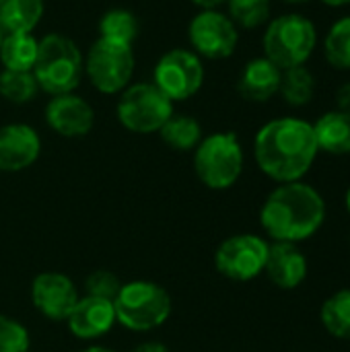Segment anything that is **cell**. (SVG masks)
<instances>
[{"label":"cell","mask_w":350,"mask_h":352,"mask_svg":"<svg viewBox=\"0 0 350 352\" xmlns=\"http://www.w3.org/2000/svg\"><path fill=\"white\" fill-rule=\"evenodd\" d=\"M264 272L274 287L293 291L307 278V258L297 243L274 241L268 245Z\"/></svg>","instance_id":"16"},{"label":"cell","mask_w":350,"mask_h":352,"mask_svg":"<svg viewBox=\"0 0 350 352\" xmlns=\"http://www.w3.org/2000/svg\"><path fill=\"white\" fill-rule=\"evenodd\" d=\"M192 52L206 60H225L233 56L239 43V29L229 14L219 8L200 10L188 25Z\"/></svg>","instance_id":"10"},{"label":"cell","mask_w":350,"mask_h":352,"mask_svg":"<svg viewBox=\"0 0 350 352\" xmlns=\"http://www.w3.org/2000/svg\"><path fill=\"white\" fill-rule=\"evenodd\" d=\"M130 352H169V349L161 342H142Z\"/></svg>","instance_id":"31"},{"label":"cell","mask_w":350,"mask_h":352,"mask_svg":"<svg viewBox=\"0 0 350 352\" xmlns=\"http://www.w3.org/2000/svg\"><path fill=\"white\" fill-rule=\"evenodd\" d=\"M314 126V134H316V142L318 148L328 153V155H350V116L340 111V109H332L328 113H324Z\"/></svg>","instance_id":"18"},{"label":"cell","mask_w":350,"mask_h":352,"mask_svg":"<svg viewBox=\"0 0 350 352\" xmlns=\"http://www.w3.org/2000/svg\"><path fill=\"white\" fill-rule=\"evenodd\" d=\"M153 82L173 103L188 101L204 85L202 58L186 47H173L165 52L155 64Z\"/></svg>","instance_id":"9"},{"label":"cell","mask_w":350,"mask_h":352,"mask_svg":"<svg viewBox=\"0 0 350 352\" xmlns=\"http://www.w3.org/2000/svg\"><path fill=\"white\" fill-rule=\"evenodd\" d=\"M326 223L324 196L305 182L278 184L260 208V225L272 241L301 243Z\"/></svg>","instance_id":"2"},{"label":"cell","mask_w":350,"mask_h":352,"mask_svg":"<svg viewBox=\"0 0 350 352\" xmlns=\"http://www.w3.org/2000/svg\"><path fill=\"white\" fill-rule=\"evenodd\" d=\"M43 10V0H0V27L4 33H33Z\"/></svg>","instance_id":"20"},{"label":"cell","mask_w":350,"mask_h":352,"mask_svg":"<svg viewBox=\"0 0 350 352\" xmlns=\"http://www.w3.org/2000/svg\"><path fill=\"white\" fill-rule=\"evenodd\" d=\"M318 45V29L311 19L289 12L268 23L262 47L264 56L281 70L303 66Z\"/></svg>","instance_id":"4"},{"label":"cell","mask_w":350,"mask_h":352,"mask_svg":"<svg viewBox=\"0 0 350 352\" xmlns=\"http://www.w3.org/2000/svg\"><path fill=\"white\" fill-rule=\"evenodd\" d=\"M196 6H200V10H208V8H219L221 4H225L227 0H192Z\"/></svg>","instance_id":"32"},{"label":"cell","mask_w":350,"mask_h":352,"mask_svg":"<svg viewBox=\"0 0 350 352\" xmlns=\"http://www.w3.org/2000/svg\"><path fill=\"white\" fill-rule=\"evenodd\" d=\"M116 322L132 332H151L163 326L171 316L169 293L151 280H132L122 285L113 299Z\"/></svg>","instance_id":"5"},{"label":"cell","mask_w":350,"mask_h":352,"mask_svg":"<svg viewBox=\"0 0 350 352\" xmlns=\"http://www.w3.org/2000/svg\"><path fill=\"white\" fill-rule=\"evenodd\" d=\"M281 76L283 70L276 64H272L266 56H260L243 66L237 78V91L248 101L266 103L278 93Z\"/></svg>","instance_id":"17"},{"label":"cell","mask_w":350,"mask_h":352,"mask_svg":"<svg viewBox=\"0 0 350 352\" xmlns=\"http://www.w3.org/2000/svg\"><path fill=\"white\" fill-rule=\"evenodd\" d=\"M243 146L233 132L204 136L194 148L196 177L210 190H229L243 173Z\"/></svg>","instance_id":"6"},{"label":"cell","mask_w":350,"mask_h":352,"mask_svg":"<svg viewBox=\"0 0 350 352\" xmlns=\"http://www.w3.org/2000/svg\"><path fill=\"white\" fill-rule=\"evenodd\" d=\"M78 352H116V351L105 349V346H89V349H83V351H78Z\"/></svg>","instance_id":"34"},{"label":"cell","mask_w":350,"mask_h":352,"mask_svg":"<svg viewBox=\"0 0 350 352\" xmlns=\"http://www.w3.org/2000/svg\"><path fill=\"white\" fill-rule=\"evenodd\" d=\"M344 204H347V210H349V214H350V188L347 190V196H344Z\"/></svg>","instance_id":"35"},{"label":"cell","mask_w":350,"mask_h":352,"mask_svg":"<svg viewBox=\"0 0 350 352\" xmlns=\"http://www.w3.org/2000/svg\"><path fill=\"white\" fill-rule=\"evenodd\" d=\"M322 2H324V4H328V6H334V8L350 4V0H322Z\"/></svg>","instance_id":"33"},{"label":"cell","mask_w":350,"mask_h":352,"mask_svg":"<svg viewBox=\"0 0 350 352\" xmlns=\"http://www.w3.org/2000/svg\"><path fill=\"white\" fill-rule=\"evenodd\" d=\"M157 134L167 146H171L173 151H182V153L194 151L204 138L200 122L184 113H173Z\"/></svg>","instance_id":"21"},{"label":"cell","mask_w":350,"mask_h":352,"mask_svg":"<svg viewBox=\"0 0 350 352\" xmlns=\"http://www.w3.org/2000/svg\"><path fill=\"white\" fill-rule=\"evenodd\" d=\"M116 113L120 124L134 134H153L175 113L173 101L155 82H130L118 97Z\"/></svg>","instance_id":"7"},{"label":"cell","mask_w":350,"mask_h":352,"mask_svg":"<svg viewBox=\"0 0 350 352\" xmlns=\"http://www.w3.org/2000/svg\"><path fill=\"white\" fill-rule=\"evenodd\" d=\"M320 320L330 336L350 340V289H342L324 301Z\"/></svg>","instance_id":"23"},{"label":"cell","mask_w":350,"mask_h":352,"mask_svg":"<svg viewBox=\"0 0 350 352\" xmlns=\"http://www.w3.org/2000/svg\"><path fill=\"white\" fill-rule=\"evenodd\" d=\"M138 33H140V21L128 8H111L99 21V37H107L132 45Z\"/></svg>","instance_id":"24"},{"label":"cell","mask_w":350,"mask_h":352,"mask_svg":"<svg viewBox=\"0 0 350 352\" xmlns=\"http://www.w3.org/2000/svg\"><path fill=\"white\" fill-rule=\"evenodd\" d=\"M324 54L332 68L350 70V16L338 19L326 39H324Z\"/></svg>","instance_id":"25"},{"label":"cell","mask_w":350,"mask_h":352,"mask_svg":"<svg viewBox=\"0 0 350 352\" xmlns=\"http://www.w3.org/2000/svg\"><path fill=\"white\" fill-rule=\"evenodd\" d=\"M2 39H4V31H2V27H0V43H2Z\"/></svg>","instance_id":"37"},{"label":"cell","mask_w":350,"mask_h":352,"mask_svg":"<svg viewBox=\"0 0 350 352\" xmlns=\"http://www.w3.org/2000/svg\"><path fill=\"white\" fill-rule=\"evenodd\" d=\"M31 338L27 328L14 318L0 316V352H29Z\"/></svg>","instance_id":"28"},{"label":"cell","mask_w":350,"mask_h":352,"mask_svg":"<svg viewBox=\"0 0 350 352\" xmlns=\"http://www.w3.org/2000/svg\"><path fill=\"white\" fill-rule=\"evenodd\" d=\"M283 2H287V4H305L309 0H283Z\"/></svg>","instance_id":"36"},{"label":"cell","mask_w":350,"mask_h":352,"mask_svg":"<svg viewBox=\"0 0 350 352\" xmlns=\"http://www.w3.org/2000/svg\"><path fill=\"white\" fill-rule=\"evenodd\" d=\"M318 153L314 126L301 118L270 120L254 138V157L260 171L278 184L301 182Z\"/></svg>","instance_id":"1"},{"label":"cell","mask_w":350,"mask_h":352,"mask_svg":"<svg viewBox=\"0 0 350 352\" xmlns=\"http://www.w3.org/2000/svg\"><path fill=\"white\" fill-rule=\"evenodd\" d=\"M39 39L33 33H4L0 43V64L4 70L33 72Z\"/></svg>","instance_id":"19"},{"label":"cell","mask_w":350,"mask_h":352,"mask_svg":"<svg viewBox=\"0 0 350 352\" xmlns=\"http://www.w3.org/2000/svg\"><path fill=\"white\" fill-rule=\"evenodd\" d=\"M85 74V56L80 47L62 33H47L39 39L33 76L39 91L47 95L74 93Z\"/></svg>","instance_id":"3"},{"label":"cell","mask_w":350,"mask_h":352,"mask_svg":"<svg viewBox=\"0 0 350 352\" xmlns=\"http://www.w3.org/2000/svg\"><path fill=\"white\" fill-rule=\"evenodd\" d=\"M68 330L78 340H95L105 336L116 324L113 301L85 295L76 301L66 318Z\"/></svg>","instance_id":"15"},{"label":"cell","mask_w":350,"mask_h":352,"mask_svg":"<svg viewBox=\"0 0 350 352\" xmlns=\"http://www.w3.org/2000/svg\"><path fill=\"white\" fill-rule=\"evenodd\" d=\"M43 116L45 124L64 138L87 136L95 124V111L91 103L76 93L54 95L47 101Z\"/></svg>","instance_id":"13"},{"label":"cell","mask_w":350,"mask_h":352,"mask_svg":"<svg viewBox=\"0 0 350 352\" xmlns=\"http://www.w3.org/2000/svg\"><path fill=\"white\" fill-rule=\"evenodd\" d=\"M41 153V138L29 124L0 126V171L17 173L31 167Z\"/></svg>","instance_id":"14"},{"label":"cell","mask_w":350,"mask_h":352,"mask_svg":"<svg viewBox=\"0 0 350 352\" xmlns=\"http://www.w3.org/2000/svg\"><path fill=\"white\" fill-rule=\"evenodd\" d=\"M225 4L237 29H258L270 19L272 0H227Z\"/></svg>","instance_id":"27"},{"label":"cell","mask_w":350,"mask_h":352,"mask_svg":"<svg viewBox=\"0 0 350 352\" xmlns=\"http://www.w3.org/2000/svg\"><path fill=\"white\" fill-rule=\"evenodd\" d=\"M134 64L130 43L99 37L85 56V74L99 93L118 95L132 82Z\"/></svg>","instance_id":"8"},{"label":"cell","mask_w":350,"mask_h":352,"mask_svg":"<svg viewBox=\"0 0 350 352\" xmlns=\"http://www.w3.org/2000/svg\"><path fill=\"white\" fill-rule=\"evenodd\" d=\"M78 299L74 283L62 272H41L31 283V303L47 320H66Z\"/></svg>","instance_id":"12"},{"label":"cell","mask_w":350,"mask_h":352,"mask_svg":"<svg viewBox=\"0 0 350 352\" xmlns=\"http://www.w3.org/2000/svg\"><path fill=\"white\" fill-rule=\"evenodd\" d=\"M122 285L124 283L111 270H93L85 278V291H87V295L99 297V299H107V301H113L118 297Z\"/></svg>","instance_id":"29"},{"label":"cell","mask_w":350,"mask_h":352,"mask_svg":"<svg viewBox=\"0 0 350 352\" xmlns=\"http://www.w3.org/2000/svg\"><path fill=\"white\" fill-rule=\"evenodd\" d=\"M278 93L283 95V101L291 107H303L307 105L316 95V76L305 66H295L283 70Z\"/></svg>","instance_id":"22"},{"label":"cell","mask_w":350,"mask_h":352,"mask_svg":"<svg viewBox=\"0 0 350 352\" xmlns=\"http://www.w3.org/2000/svg\"><path fill=\"white\" fill-rule=\"evenodd\" d=\"M268 241L254 233H239L227 237L215 254L217 270L237 283L254 280L264 272L266 256H268Z\"/></svg>","instance_id":"11"},{"label":"cell","mask_w":350,"mask_h":352,"mask_svg":"<svg viewBox=\"0 0 350 352\" xmlns=\"http://www.w3.org/2000/svg\"><path fill=\"white\" fill-rule=\"evenodd\" d=\"M39 93V85L33 76V72H14V70H2L0 72V97L23 105L35 99Z\"/></svg>","instance_id":"26"},{"label":"cell","mask_w":350,"mask_h":352,"mask_svg":"<svg viewBox=\"0 0 350 352\" xmlns=\"http://www.w3.org/2000/svg\"><path fill=\"white\" fill-rule=\"evenodd\" d=\"M336 105H338L340 111H344V113H349L350 116V80L349 82H344V85L338 89V93H336Z\"/></svg>","instance_id":"30"}]
</instances>
